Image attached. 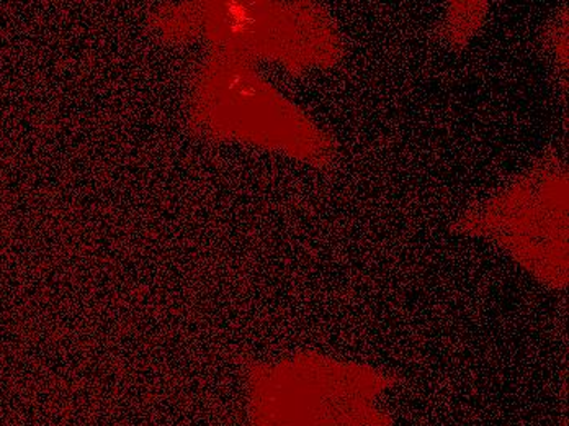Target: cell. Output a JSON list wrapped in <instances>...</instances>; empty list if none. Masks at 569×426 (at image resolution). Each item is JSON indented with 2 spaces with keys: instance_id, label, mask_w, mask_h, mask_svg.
Wrapping results in <instances>:
<instances>
[{
  "instance_id": "6da1fadb",
  "label": "cell",
  "mask_w": 569,
  "mask_h": 426,
  "mask_svg": "<svg viewBox=\"0 0 569 426\" xmlns=\"http://www.w3.org/2000/svg\"><path fill=\"white\" fill-rule=\"evenodd\" d=\"M395 380L367 367L303 356L249 374L246 426H391L378 397Z\"/></svg>"
}]
</instances>
